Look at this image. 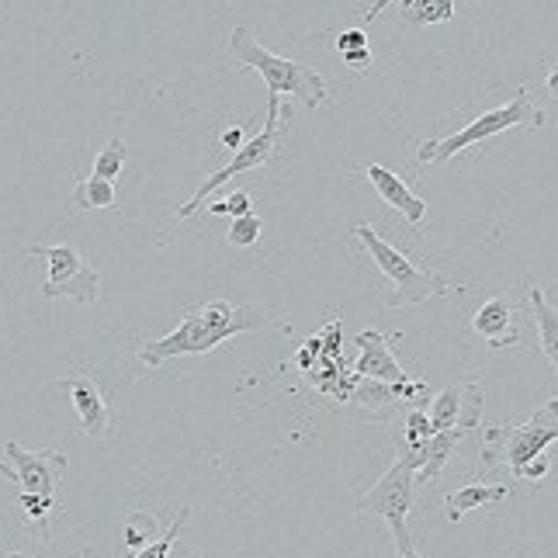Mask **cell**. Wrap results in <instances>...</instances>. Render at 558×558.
Returning <instances> with one entry per match:
<instances>
[{
  "mask_svg": "<svg viewBox=\"0 0 558 558\" xmlns=\"http://www.w3.org/2000/svg\"><path fill=\"white\" fill-rule=\"evenodd\" d=\"M240 333H288V326L271 319L257 305H236L229 299H211L198 310H187L184 319L167 337H157L140 348V364L146 368H160V364L174 357L208 354L219 343Z\"/></svg>",
  "mask_w": 558,
  "mask_h": 558,
  "instance_id": "cell-1",
  "label": "cell"
},
{
  "mask_svg": "<svg viewBox=\"0 0 558 558\" xmlns=\"http://www.w3.org/2000/svg\"><path fill=\"white\" fill-rule=\"evenodd\" d=\"M229 52H233V60L240 66H250V70H257L264 76V84H267V90H271V98L292 94V98L305 111H316L326 98H330L323 73H316L313 66H305V63L284 60V56H278L267 46H260L254 28L236 25L233 32H229Z\"/></svg>",
  "mask_w": 558,
  "mask_h": 558,
  "instance_id": "cell-2",
  "label": "cell"
},
{
  "mask_svg": "<svg viewBox=\"0 0 558 558\" xmlns=\"http://www.w3.org/2000/svg\"><path fill=\"white\" fill-rule=\"evenodd\" d=\"M551 440H558V396L537 407L531 420L517 423H493L483 434V448H478V472H493L507 465L513 475L524 461L545 454Z\"/></svg>",
  "mask_w": 558,
  "mask_h": 558,
  "instance_id": "cell-3",
  "label": "cell"
},
{
  "mask_svg": "<svg viewBox=\"0 0 558 558\" xmlns=\"http://www.w3.org/2000/svg\"><path fill=\"white\" fill-rule=\"evenodd\" d=\"M517 125H527V129H542L545 125V111L531 105L527 98V87H517L513 101H507L504 108H493V111H483L478 119H472L461 132L448 140H423L416 146V160L427 167V163H448L451 157H458L461 149H469L475 143H486L493 136L507 129H517Z\"/></svg>",
  "mask_w": 558,
  "mask_h": 558,
  "instance_id": "cell-4",
  "label": "cell"
},
{
  "mask_svg": "<svg viewBox=\"0 0 558 558\" xmlns=\"http://www.w3.org/2000/svg\"><path fill=\"white\" fill-rule=\"evenodd\" d=\"M354 236L361 240V246L368 250V257L378 264V271L389 278L392 292L385 295V302L392 305V310H399V305H420L427 302L434 295H445L451 292V284L434 275V271H423V267H416L402 250H396L385 236H378L375 229L368 222L354 226Z\"/></svg>",
  "mask_w": 558,
  "mask_h": 558,
  "instance_id": "cell-5",
  "label": "cell"
},
{
  "mask_svg": "<svg viewBox=\"0 0 558 558\" xmlns=\"http://www.w3.org/2000/svg\"><path fill=\"white\" fill-rule=\"evenodd\" d=\"M413 489H416V458L410 454V448H402V454L392 461L389 472L357 499V513H375L392 527L399 551L413 548V537L407 527V517L413 510Z\"/></svg>",
  "mask_w": 558,
  "mask_h": 558,
  "instance_id": "cell-6",
  "label": "cell"
},
{
  "mask_svg": "<svg viewBox=\"0 0 558 558\" xmlns=\"http://www.w3.org/2000/svg\"><path fill=\"white\" fill-rule=\"evenodd\" d=\"M281 98H267V122L264 129L257 132L254 140H246L236 153H233V160H229L222 170H216V174H208L198 191L191 195L187 205L178 208V219H191L195 211L211 198V191H219L226 181H233L236 174H246V170H254V167H264L267 160L275 157V149H278V132H281Z\"/></svg>",
  "mask_w": 558,
  "mask_h": 558,
  "instance_id": "cell-7",
  "label": "cell"
},
{
  "mask_svg": "<svg viewBox=\"0 0 558 558\" xmlns=\"http://www.w3.org/2000/svg\"><path fill=\"white\" fill-rule=\"evenodd\" d=\"M28 254H43L49 260V275L43 284L46 299H70L81 305H94L101 299V275L84 260V254L70 243L32 246Z\"/></svg>",
  "mask_w": 558,
  "mask_h": 558,
  "instance_id": "cell-8",
  "label": "cell"
},
{
  "mask_svg": "<svg viewBox=\"0 0 558 558\" xmlns=\"http://www.w3.org/2000/svg\"><path fill=\"white\" fill-rule=\"evenodd\" d=\"M4 454L11 461V469L17 475V486L22 493H38V496H56V486L66 472V454L63 451H28L25 445L17 440H8Z\"/></svg>",
  "mask_w": 558,
  "mask_h": 558,
  "instance_id": "cell-9",
  "label": "cell"
},
{
  "mask_svg": "<svg viewBox=\"0 0 558 558\" xmlns=\"http://www.w3.org/2000/svg\"><path fill=\"white\" fill-rule=\"evenodd\" d=\"M357 361H354V375L361 378H378V381H389V385H402L410 381L407 368L396 361L392 348H389V337L378 333V330H361L357 337Z\"/></svg>",
  "mask_w": 558,
  "mask_h": 558,
  "instance_id": "cell-10",
  "label": "cell"
},
{
  "mask_svg": "<svg viewBox=\"0 0 558 558\" xmlns=\"http://www.w3.org/2000/svg\"><path fill=\"white\" fill-rule=\"evenodd\" d=\"M472 330L496 351L517 348V343H521V323H517V310H513V302L504 299V295H496V299L478 305L475 316H472Z\"/></svg>",
  "mask_w": 558,
  "mask_h": 558,
  "instance_id": "cell-11",
  "label": "cell"
},
{
  "mask_svg": "<svg viewBox=\"0 0 558 558\" xmlns=\"http://www.w3.org/2000/svg\"><path fill=\"white\" fill-rule=\"evenodd\" d=\"M63 389L70 392L76 420H81V430L94 440H101L111 430V413H108V402L98 389V381L90 375H73L63 381Z\"/></svg>",
  "mask_w": 558,
  "mask_h": 558,
  "instance_id": "cell-12",
  "label": "cell"
},
{
  "mask_svg": "<svg viewBox=\"0 0 558 558\" xmlns=\"http://www.w3.org/2000/svg\"><path fill=\"white\" fill-rule=\"evenodd\" d=\"M364 178L372 181V187L378 191V198L389 205V208H396L410 226H423V219H427V202H423L407 181L396 178L392 170L381 167V163L364 167Z\"/></svg>",
  "mask_w": 558,
  "mask_h": 558,
  "instance_id": "cell-13",
  "label": "cell"
},
{
  "mask_svg": "<svg viewBox=\"0 0 558 558\" xmlns=\"http://www.w3.org/2000/svg\"><path fill=\"white\" fill-rule=\"evenodd\" d=\"M423 392H427V385L423 381H402V385H389V381H378V378H361L354 381V392H351V402L364 407L368 413H385L389 407H396L399 399L407 402H416Z\"/></svg>",
  "mask_w": 558,
  "mask_h": 558,
  "instance_id": "cell-14",
  "label": "cell"
},
{
  "mask_svg": "<svg viewBox=\"0 0 558 558\" xmlns=\"http://www.w3.org/2000/svg\"><path fill=\"white\" fill-rule=\"evenodd\" d=\"M461 440H465V430L451 427V430H437L434 437H427L416 448L407 445L416 458V483H434V478L440 475V469L448 465V458L458 451Z\"/></svg>",
  "mask_w": 558,
  "mask_h": 558,
  "instance_id": "cell-15",
  "label": "cell"
},
{
  "mask_svg": "<svg viewBox=\"0 0 558 558\" xmlns=\"http://www.w3.org/2000/svg\"><path fill=\"white\" fill-rule=\"evenodd\" d=\"M527 302H531V316L537 326V340H542V351L551 361V368L558 375V310L548 302V295L537 284H527Z\"/></svg>",
  "mask_w": 558,
  "mask_h": 558,
  "instance_id": "cell-16",
  "label": "cell"
},
{
  "mask_svg": "<svg viewBox=\"0 0 558 558\" xmlns=\"http://www.w3.org/2000/svg\"><path fill=\"white\" fill-rule=\"evenodd\" d=\"M510 496L507 486H493V483H472V486H461L454 489L448 499H445V517L451 524H458L461 517L486 507V504H504V499Z\"/></svg>",
  "mask_w": 558,
  "mask_h": 558,
  "instance_id": "cell-17",
  "label": "cell"
},
{
  "mask_svg": "<svg viewBox=\"0 0 558 558\" xmlns=\"http://www.w3.org/2000/svg\"><path fill=\"white\" fill-rule=\"evenodd\" d=\"M454 17V0H410L402 8V22L410 25H445Z\"/></svg>",
  "mask_w": 558,
  "mask_h": 558,
  "instance_id": "cell-18",
  "label": "cell"
},
{
  "mask_svg": "<svg viewBox=\"0 0 558 558\" xmlns=\"http://www.w3.org/2000/svg\"><path fill=\"white\" fill-rule=\"evenodd\" d=\"M73 205L81 211H101V208H111L114 205V184L111 181H101V178H87L73 187Z\"/></svg>",
  "mask_w": 558,
  "mask_h": 558,
  "instance_id": "cell-19",
  "label": "cell"
},
{
  "mask_svg": "<svg viewBox=\"0 0 558 558\" xmlns=\"http://www.w3.org/2000/svg\"><path fill=\"white\" fill-rule=\"evenodd\" d=\"M434 430H451L458 427V416H461V385H448L445 392H437V399L430 402L427 410Z\"/></svg>",
  "mask_w": 558,
  "mask_h": 558,
  "instance_id": "cell-20",
  "label": "cell"
},
{
  "mask_svg": "<svg viewBox=\"0 0 558 558\" xmlns=\"http://www.w3.org/2000/svg\"><path fill=\"white\" fill-rule=\"evenodd\" d=\"M486 410V396H483V381H461V416H458V430H475L483 423Z\"/></svg>",
  "mask_w": 558,
  "mask_h": 558,
  "instance_id": "cell-21",
  "label": "cell"
},
{
  "mask_svg": "<svg viewBox=\"0 0 558 558\" xmlns=\"http://www.w3.org/2000/svg\"><path fill=\"white\" fill-rule=\"evenodd\" d=\"M157 534H160V527H157V517H153V513L136 510V513L125 517V534L122 537H125L129 551H143L146 545L157 542Z\"/></svg>",
  "mask_w": 558,
  "mask_h": 558,
  "instance_id": "cell-22",
  "label": "cell"
},
{
  "mask_svg": "<svg viewBox=\"0 0 558 558\" xmlns=\"http://www.w3.org/2000/svg\"><path fill=\"white\" fill-rule=\"evenodd\" d=\"M125 157H129V149L122 140H108V146L94 157V178H101V181H111L122 174V167H125Z\"/></svg>",
  "mask_w": 558,
  "mask_h": 558,
  "instance_id": "cell-23",
  "label": "cell"
},
{
  "mask_svg": "<svg viewBox=\"0 0 558 558\" xmlns=\"http://www.w3.org/2000/svg\"><path fill=\"white\" fill-rule=\"evenodd\" d=\"M260 229H264V222L254 216V211H250V216H240V219H229L226 243L233 250H246V246H254L260 240Z\"/></svg>",
  "mask_w": 558,
  "mask_h": 558,
  "instance_id": "cell-24",
  "label": "cell"
},
{
  "mask_svg": "<svg viewBox=\"0 0 558 558\" xmlns=\"http://www.w3.org/2000/svg\"><path fill=\"white\" fill-rule=\"evenodd\" d=\"M17 504H22L25 517L32 524L46 527L49 531V513L56 510V496H38V493H22L17 496Z\"/></svg>",
  "mask_w": 558,
  "mask_h": 558,
  "instance_id": "cell-25",
  "label": "cell"
},
{
  "mask_svg": "<svg viewBox=\"0 0 558 558\" xmlns=\"http://www.w3.org/2000/svg\"><path fill=\"white\" fill-rule=\"evenodd\" d=\"M187 517H191V510L184 507L178 517H174V524H170L167 531H163V537H157L153 545H146L143 551H136V558H167L170 555V548H174V537H178V531L187 524Z\"/></svg>",
  "mask_w": 558,
  "mask_h": 558,
  "instance_id": "cell-26",
  "label": "cell"
},
{
  "mask_svg": "<svg viewBox=\"0 0 558 558\" xmlns=\"http://www.w3.org/2000/svg\"><path fill=\"white\" fill-rule=\"evenodd\" d=\"M250 211H254V195H250V191H233L229 198L211 205V216H229V219L250 216Z\"/></svg>",
  "mask_w": 558,
  "mask_h": 558,
  "instance_id": "cell-27",
  "label": "cell"
},
{
  "mask_svg": "<svg viewBox=\"0 0 558 558\" xmlns=\"http://www.w3.org/2000/svg\"><path fill=\"white\" fill-rule=\"evenodd\" d=\"M437 430H434V423H430V416L423 413V410H413L410 416H407V445L410 448H416V445H423L427 437H434Z\"/></svg>",
  "mask_w": 558,
  "mask_h": 558,
  "instance_id": "cell-28",
  "label": "cell"
},
{
  "mask_svg": "<svg viewBox=\"0 0 558 558\" xmlns=\"http://www.w3.org/2000/svg\"><path fill=\"white\" fill-rule=\"evenodd\" d=\"M548 469H551V461H548V451H545V454L524 461V465L517 469V478H527V483H542V478H548Z\"/></svg>",
  "mask_w": 558,
  "mask_h": 558,
  "instance_id": "cell-29",
  "label": "cell"
},
{
  "mask_svg": "<svg viewBox=\"0 0 558 558\" xmlns=\"http://www.w3.org/2000/svg\"><path fill=\"white\" fill-rule=\"evenodd\" d=\"M364 46H368V35H364L361 28H348V32H340V35H337V49H340V52L364 49Z\"/></svg>",
  "mask_w": 558,
  "mask_h": 558,
  "instance_id": "cell-30",
  "label": "cell"
},
{
  "mask_svg": "<svg viewBox=\"0 0 558 558\" xmlns=\"http://www.w3.org/2000/svg\"><path fill=\"white\" fill-rule=\"evenodd\" d=\"M340 60L348 63L351 70H368L372 66V49L364 46V49H351V52H340Z\"/></svg>",
  "mask_w": 558,
  "mask_h": 558,
  "instance_id": "cell-31",
  "label": "cell"
},
{
  "mask_svg": "<svg viewBox=\"0 0 558 558\" xmlns=\"http://www.w3.org/2000/svg\"><path fill=\"white\" fill-rule=\"evenodd\" d=\"M222 143H226L229 149H233V153H236V149H240V146L246 143V136H243V129H240V125H233V129H226V132H222Z\"/></svg>",
  "mask_w": 558,
  "mask_h": 558,
  "instance_id": "cell-32",
  "label": "cell"
},
{
  "mask_svg": "<svg viewBox=\"0 0 558 558\" xmlns=\"http://www.w3.org/2000/svg\"><path fill=\"white\" fill-rule=\"evenodd\" d=\"M545 90H548V98L551 101H558V60L548 66V73H545Z\"/></svg>",
  "mask_w": 558,
  "mask_h": 558,
  "instance_id": "cell-33",
  "label": "cell"
},
{
  "mask_svg": "<svg viewBox=\"0 0 558 558\" xmlns=\"http://www.w3.org/2000/svg\"><path fill=\"white\" fill-rule=\"evenodd\" d=\"M0 475H4V478H8V483H14V486H17V475H14V469L8 465V461H4V458H0Z\"/></svg>",
  "mask_w": 558,
  "mask_h": 558,
  "instance_id": "cell-34",
  "label": "cell"
},
{
  "mask_svg": "<svg viewBox=\"0 0 558 558\" xmlns=\"http://www.w3.org/2000/svg\"><path fill=\"white\" fill-rule=\"evenodd\" d=\"M399 558H423V555L416 548H407V551H399Z\"/></svg>",
  "mask_w": 558,
  "mask_h": 558,
  "instance_id": "cell-35",
  "label": "cell"
},
{
  "mask_svg": "<svg viewBox=\"0 0 558 558\" xmlns=\"http://www.w3.org/2000/svg\"><path fill=\"white\" fill-rule=\"evenodd\" d=\"M4 558H25L22 551H14V555H4Z\"/></svg>",
  "mask_w": 558,
  "mask_h": 558,
  "instance_id": "cell-36",
  "label": "cell"
}]
</instances>
